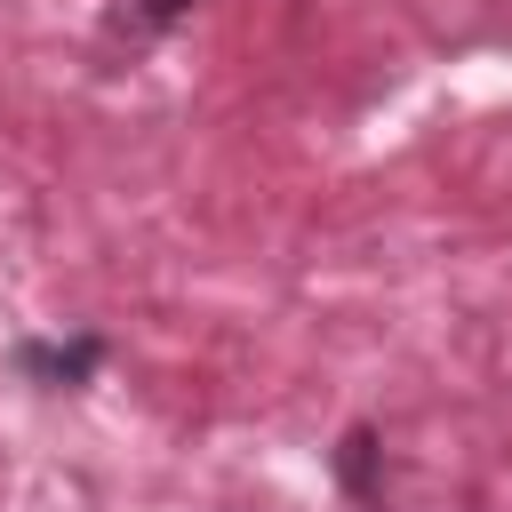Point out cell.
Masks as SVG:
<instances>
[{"label":"cell","instance_id":"7a4b0ae2","mask_svg":"<svg viewBox=\"0 0 512 512\" xmlns=\"http://www.w3.org/2000/svg\"><path fill=\"white\" fill-rule=\"evenodd\" d=\"M376 456H384V440H376L368 424H352V432H344V448H336V480H344L360 504H376Z\"/></svg>","mask_w":512,"mask_h":512},{"label":"cell","instance_id":"3957f363","mask_svg":"<svg viewBox=\"0 0 512 512\" xmlns=\"http://www.w3.org/2000/svg\"><path fill=\"white\" fill-rule=\"evenodd\" d=\"M136 8H144V24H176L192 0H136Z\"/></svg>","mask_w":512,"mask_h":512},{"label":"cell","instance_id":"6da1fadb","mask_svg":"<svg viewBox=\"0 0 512 512\" xmlns=\"http://www.w3.org/2000/svg\"><path fill=\"white\" fill-rule=\"evenodd\" d=\"M96 368H104V336H64V344L24 336V344H16V376L48 384V392H80Z\"/></svg>","mask_w":512,"mask_h":512}]
</instances>
